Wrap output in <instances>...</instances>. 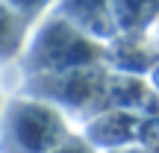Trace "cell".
Listing matches in <instances>:
<instances>
[{
	"label": "cell",
	"mask_w": 159,
	"mask_h": 153,
	"mask_svg": "<svg viewBox=\"0 0 159 153\" xmlns=\"http://www.w3.org/2000/svg\"><path fill=\"white\" fill-rule=\"evenodd\" d=\"M56 15L71 21L74 27H80L83 33H89L91 38L103 41V44L118 35L109 0H59Z\"/></svg>",
	"instance_id": "obj_5"
},
{
	"label": "cell",
	"mask_w": 159,
	"mask_h": 153,
	"mask_svg": "<svg viewBox=\"0 0 159 153\" xmlns=\"http://www.w3.org/2000/svg\"><path fill=\"white\" fill-rule=\"evenodd\" d=\"M109 65H94L83 71H65V74H35L24 77L21 94L39 97V100L56 106L65 118H80L89 124L94 115L109 109Z\"/></svg>",
	"instance_id": "obj_3"
},
{
	"label": "cell",
	"mask_w": 159,
	"mask_h": 153,
	"mask_svg": "<svg viewBox=\"0 0 159 153\" xmlns=\"http://www.w3.org/2000/svg\"><path fill=\"white\" fill-rule=\"evenodd\" d=\"M68 138V118L56 106L30 94H18L3 103L0 153H53Z\"/></svg>",
	"instance_id": "obj_2"
},
{
	"label": "cell",
	"mask_w": 159,
	"mask_h": 153,
	"mask_svg": "<svg viewBox=\"0 0 159 153\" xmlns=\"http://www.w3.org/2000/svg\"><path fill=\"white\" fill-rule=\"evenodd\" d=\"M6 3H9L12 9H15L18 15L24 18V21H33V18L39 15V12L44 9L47 3H53V0H6Z\"/></svg>",
	"instance_id": "obj_8"
},
{
	"label": "cell",
	"mask_w": 159,
	"mask_h": 153,
	"mask_svg": "<svg viewBox=\"0 0 159 153\" xmlns=\"http://www.w3.org/2000/svg\"><path fill=\"white\" fill-rule=\"evenodd\" d=\"M27 27H30V21H24L6 0H0V62L24 56V50H27Z\"/></svg>",
	"instance_id": "obj_7"
},
{
	"label": "cell",
	"mask_w": 159,
	"mask_h": 153,
	"mask_svg": "<svg viewBox=\"0 0 159 153\" xmlns=\"http://www.w3.org/2000/svg\"><path fill=\"white\" fill-rule=\"evenodd\" d=\"M106 53H109V44L91 38L89 33H83L71 21L53 15L27 41V50L21 56V68H24V77L65 74V71L106 65Z\"/></svg>",
	"instance_id": "obj_1"
},
{
	"label": "cell",
	"mask_w": 159,
	"mask_h": 153,
	"mask_svg": "<svg viewBox=\"0 0 159 153\" xmlns=\"http://www.w3.org/2000/svg\"><path fill=\"white\" fill-rule=\"evenodd\" d=\"M118 33H142L159 18V0H109Z\"/></svg>",
	"instance_id": "obj_6"
},
{
	"label": "cell",
	"mask_w": 159,
	"mask_h": 153,
	"mask_svg": "<svg viewBox=\"0 0 159 153\" xmlns=\"http://www.w3.org/2000/svg\"><path fill=\"white\" fill-rule=\"evenodd\" d=\"M0 112H3V100H0Z\"/></svg>",
	"instance_id": "obj_9"
},
{
	"label": "cell",
	"mask_w": 159,
	"mask_h": 153,
	"mask_svg": "<svg viewBox=\"0 0 159 153\" xmlns=\"http://www.w3.org/2000/svg\"><path fill=\"white\" fill-rule=\"evenodd\" d=\"M142 130V118L139 112H127V109H106V112L94 115L89 124H83V136L91 147L97 150H124L139 138Z\"/></svg>",
	"instance_id": "obj_4"
}]
</instances>
